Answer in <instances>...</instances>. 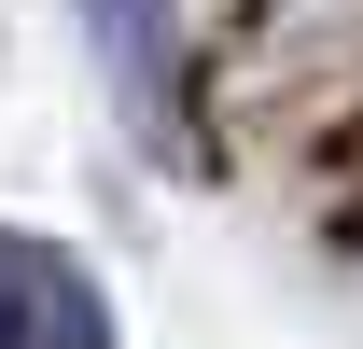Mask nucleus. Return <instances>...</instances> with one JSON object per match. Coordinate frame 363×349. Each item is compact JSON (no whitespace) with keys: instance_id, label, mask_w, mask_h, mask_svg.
Segmentation results:
<instances>
[{"instance_id":"nucleus-1","label":"nucleus","mask_w":363,"mask_h":349,"mask_svg":"<svg viewBox=\"0 0 363 349\" xmlns=\"http://www.w3.org/2000/svg\"><path fill=\"white\" fill-rule=\"evenodd\" d=\"M0 349H126V336H112L98 279L56 252V238H14V223H0Z\"/></svg>"}]
</instances>
